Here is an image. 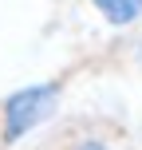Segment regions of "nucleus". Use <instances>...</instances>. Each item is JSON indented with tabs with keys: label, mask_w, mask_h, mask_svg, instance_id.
<instances>
[{
	"label": "nucleus",
	"mask_w": 142,
	"mask_h": 150,
	"mask_svg": "<svg viewBox=\"0 0 142 150\" xmlns=\"http://www.w3.org/2000/svg\"><path fill=\"white\" fill-rule=\"evenodd\" d=\"M55 107H59V83H32V87L12 91L0 107V142L16 146L36 127H44L55 115Z\"/></svg>",
	"instance_id": "f257e3e1"
},
{
	"label": "nucleus",
	"mask_w": 142,
	"mask_h": 150,
	"mask_svg": "<svg viewBox=\"0 0 142 150\" xmlns=\"http://www.w3.org/2000/svg\"><path fill=\"white\" fill-rule=\"evenodd\" d=\"M99 16H103L107 24H114V28H126V24H134L142 16V0H95Z\"/></svg>",
	"instance_id": "f03ea898"
},
{
	"label": "nucleus",
	"mask_w": 142,
	"mask_h": 150,
	"mask_svg": "<svg viewBox=\"0 0 142 150\" xmlns=\"http://www.w3.org/2000/svg\"><path fill=\"white\" fill-rule=\"evenodd\" d=\"M75 150H111V146H107V142H99V138H87V142H79Z\"/></svg>",
	"instance_id": "7ed1b4c3"
}]
</instances>
